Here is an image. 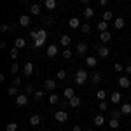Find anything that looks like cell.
<instances>
[{"instance_id":"cell-1","label":"cell","mask_w":131,"mask_h":131,"mask_svg":"<svg viewBox=\"0 0 131 131\" xmlns=\"http://www.w3.org/2000/svg\"><path fill=\"white\" fill-rule=\"evenodd\" d=\"M46 39H47V31L44 30V28L37 30V39L33 40V47H35V49L42 47V46H44V42H46Z\"/></svg>"},{"instance_id":"cell-2","label":"cell","mask_w":131,"mask_h":131,"mask_svg":"<svg viewBox=\"0 0 131 131\" xmlns=\"http://www.w3.org/2000/svg\"><path fill=\"white\" fill-rule=\"evenodd\" d=\"M86 81H88V72L86 70H79L75 73V84H77V86L86 84Z\"/></svg>"},{"instance_id":"cell-3","label":"cell","mask_w":131,"mask_h":131,"mask_svg":"<svg viewBox=\"0 0 131 131\" xmlns=\"http://www.w3.org/2000/svg\"><path fill=\"white\" fill-rule=\"evenodd\" d=\"M56 89V81H52V79H46L44 81V91H47V93H54Z\"/></svg>"},{"instance_id":"cell-4","label":"cell","mask_w":131,"mask_h":131,"mask_svg":"<svg viewBox=\"0 0 131 131\" xmlns=\"http://www.w3.org/2000/svg\"><path fill=\"white\" fill-rule=\"evenodd\" d=\"M54 119L58 122H67L68 121V112L67 110H58L56 114H54Z\"/></svg>"},{"instance_id":"cell-5","label":"cell","mask_w":131,"mask_h":131,"mask_svg":"<svg viewBox=\"0 0 131 131\" xmlns=\"http://www.w3.org/2000/svg\"><path fill=\"white\" fill-rule=\"evenodd\" d=\"M28 103V94H18L16 96V105L18 107H25Z\"/></svg>"},{"instance_id":"cell-6","label":"cell","mask_w":131,"mask_h":131,"mask_svg":"<svg viewBox=\"0 0 131 131\" xmlns=\"http://www.w3.org/2000/svg\"><path fill=\"white\" fill-rule=\"evenodd\" d=\"M19 25H21V26H25V28H26V26H30V25H31L30 14H23V16L19 18Z\"/></svg>"},{"instance_id":"cell-7","label":"cell","mask_w":131,"mask_h":131,"mask_svg":"<svg viewBox=\"0 0 131 131\" xmlns=\"http://www.w3.org/2000/svg\"><path fill=\"white\" fill-rule=\"evenodd\" d=\"M110 39H112V33H110L108 30H107V31H101V33H100L101 44H108V42H110Z\"/></svg>"},{"instance_id":"cell-8","label":"cell","mask_w":131,"mask_h":131,"mask_svg":"<svg viewBox=\"0 0 131 131\" xmlns=\"http://www.w3.org/2000/svg\"><path fill=\"white\" fill-rule=\"evenodd\" d=\"M14 47H18V49H25V47H26V39H25V37H18V39L14 40Z\"/></svg>"},{"instance_id":"cell-9","label":"cell","mask_w":131,"mask_h":131,"mask_svg":"<svg viewBox=\"0 0 131 131\" xmlns=\"http://www.w3.org/2000/svg\"><path fill=\"white\" fill-rule=\"evenodd\" d=\"M68 26H70L72 30H77L82 25H81V21H79V18H70V19H68Z\"/></svg>"},{"instance_id":"cell-10","label":"cell","mask_w":131,"mask_h":131,"mask_svg":"<svg viewBox=\"0 0 131 131\" xmlns=\"http://www.w3.org/2000/svg\"><path fill=\"white\" fill-rule=\"evenodd\" d=\"M46 54H47L49 58H54V56L58 54V46H56V44H51L49 47H47V52H46Z\"/></svg>"},{"instance_id":"cell-11","label":"cell","mask_w":131,"mask_h":131,"mask_svg":"<svg viewBox=\"0 0 131 131\" xmlns=\"http://www.w3.org/2000/svg\"><path fill=\"white\" fill-rule=\"evenodd\" d=\"M117 84L121 86L122 89H128V88H129V86H131V81H129V77H121Z\"/></svg>"},{"instance_id":"cell-12","label":"cell","mask_w":131,"mask_h":131,"mask_svg":"<svg viewBox=\"0 0 131 131\" xmlns=\"http://www.w3.org/2000/svg\"><path fill=\"white\" fill-rule=\"evenodd\" d=\"M108 54H110V49L107 46H101L100 49H98V56L100 58H108Z\"/></svg>"},{"instance_id":"cell-13","label":"cell","mask_w":131,"mask_h":131,"mask_svg":"<svg viewBox=\"0 0 131 131\" xmlns=\"http://www.w3.org/2000/svg\"><path fill=\"white\" fill-rule=\"evenodd\" d=\"M23 72H25V75H26V77H30L31 73H33V63H30V61H28V63H25Z\"/></svg>"},{"instance_id":"cell-14","label":"cell","mask_w":131,"mask_h":131,"mask_svg":"<svg viewBox=\"0 0 131 131\" xmlns=\"http://www.w3.org/2000/svg\"><path fill=\"white\" fill-rule=\"evenodd\" d=\"M44 5H46L47 10H54L56 5H58V2H56V0H44Z\"/></svg>"},{"instance_id":"cell-15","label":"cell","mask_w":131,"mask_h":131,"mask_svg":"<svg viewBox=\"0 0 131 131\" xmlns=\"http://www.w3.org/2000/svg\"><path fill=\"white\" fill-rule=\"evenodd\" d=\"M40 122H42V117L39 115V114H33V115L30 117V124L31 126H39Z\"/></svg>"},{"instance_id":"cell-16","label":"cell","mask_w":131,"mask_h":131,"mask_svg":"<svg viewBox=\"0 0 131 131\" xmlns=\"http://www.w3.org/2000/svg\"><path fill=\"white\" fill-rule=\"evenodd\" d=\"M70 42H72V39L68 37V35H61V37H60V44L63 46V47H68Z\"/></svg>"},{"instance_id":"cell-17","label":"cell","mask_w":131,"mask_h":131,"mask_svg":"<svg viewBox=\"0 0 131 131\" xmlns=\"http://www.w3.org/2000/svg\"><path fill=\"white\" fill-rule=\"evenodd\" d=\"M81 101H82L81 96H77V94H75L72 100H68V105H70V107H81Z\"/></svg>"},{"instance_id":"cell-18","label":"cell","mask_w":131,"mask_h":131,"mask_svg":"<svg viewBox=\"0 0 131 131\" xmlns=\"http://www.w3.org/2000/svg\"><path fill=\"white\" fill-rule=\"evenodd\" d=\"M82 14H84L86 19H91V18L94 16V9H93V7H86V9L82 10Z\"/></svg>"},{"instance_id":"cell-19","label":"cell","mask_w":131,"mask_h":131,"mask_svg":"<svg viewBox=\"0 0 131 131\" xmlns=\"http://www.w3.org/2000/svg\"><path fill=\"white\" fill-rule=\"evenodd\" d=\"M86 65L94 68V67L98 65V60H96V56H88V58H86Z\"/></svg>"},{"instance_id":"cell-20","label":"cell","mask_w":131,"mask_h":131,"mask_svg":"<svg viewBox=\"0 0 131 131\" xmlns=\"http://www.w3.org/2000/svg\"><path fill=\"white\" fill-rule=\"evenodd\" d=\"M124 25H126V23H124V18H115V19H114V26H115L117 30L124 28Z\"/></svg>"},{"instance_id":"cell-21","label":"cell","mask_w":131,"mask_h":131,"mask_svg":"<svg viewBox=\"0 0 131 131\" xmlns=\"http://www.w3.org/2000/svg\"><path fill=\"white\" fill-rule=\"evenodd\" d=\"M7 93H9L10 96H18V94H19V88L12 84V86H9V88H7Z\"/></svg>"},{"instance_id":"cell-22","label":"cell","mask_w":131,"mask_h":131,"mask_svg":"<svg viewBox=\"0 0 131 131\" xmlns=\"http://www.w3.org/2000/svg\"><path fill=\"white\" fill-rule=\"evenodd\" d=\"M63 96H65V98H67V100H72V98H73V96H75V91L72 89V88H67V89L63 91Z\"/></svg>"},{"instance_id":"cell-23","label":"cell","mask_w":131,"mask_h":131,"mask_svg":"<svg viewBox=\"0 0 131 131\" xmlns=\"http://www.w3.org/2000/svg\"><path fill=\"white\" fill-rule=\"evenodd\" d=\"M96 28H98V31H100V33H101V31H107V30H108V23H107V21H103V19H101L100 23L96 25Z\"/></svg>"},{"instance_id":"cell-24","label":"cell","mask_w":131,"mask_h":131,"mask_svg":"<svg viewBox=\"0 0 131 131\" xmlns=\"http://www.w3.org/2000/svg\"><path fill=\"white\" fill-rule=\"evenodd\" d=\"M121 112H122V115H129L131 114V103H122Z\"/></svg>"},{"instance_id":"cell-25","label":"cell","mask_w":131,"mask_h":131,"mask_svg":"<svg viewBox=\"0 0 131 131\" xmlns=\"http://www.w3.org/2000/svg\"><path fill=\"white\" fill-rule=\"evenodd\" d=\"M110 101L112 103H119V101H121V93H119V91H114L110 94Z\"/></svg>"},{"instance_id":"cell-26","label":"cell","mask_w":131,"mask_h":131,"mask_svg":"<svg viewBox=\"0 0 131 131\" xmlns=\"http://www.w3.org/2000/svg\"><path fill=\"white\" fill-rule=\"evenodd\" d=\"M86 51H88V44H86V42H79V44H77V52L86 54Z\"/></svg>"},{"instance_id":"cell-27","label":"cell","mask_w":131,"mask_h":131,"mask_svg":"<svg viewBox=\"0 0 131 131\" xmlns=\"http://www.w3.org/2000/svg\"><path fill=\"white\" fill-rule=\"evenodd\" d=\"M108 126H110L112 129H117V128L121 126V121H119V119H114V117H110V121H108Z\"/></svg>"},{"instance_id":"cell-28","label":"cell","mask_w":131,"mask_h":131,"mask_svg":"<svg viewBox=\"0 0 131 131\" xmlns=\"http://www.w3.org/2000/svg\"><path fill=\"white\" fill-rule=\"evenodd\" d=\"M30 14H33V16H39L40 14V5L39 4H33L30 7Z\"/></svg>"},{"instance_id":"cell-29","label":"cell","mask_w":131,"mask_h":131,"mask_svg":"<svg viewBox=\"0 0 131 131\" xmlns=\"http://www.w3.org/2000/svg\"><path fill=\"white\" fill-rule=\"evenodd\" d=\"M91 81L94 82V84H100V82H101V73H100V72H93V75H91Z\"/></svg>"},{"instance_id":"cell-30","label":"cell","mask_w":131,"mask_h":131,"mask_svg":"<svg viewBox=\"0 0 131 131\" xmlns=\"http://www.w3.org/2000/svg\"><path fill=\"white\" fill-rule=\"evenodd\" d=\"M49 103L51 105H58V103H60V96L54 94V93H51L49 94Z\"/></svg>"},{"instance_id":"cell-31","label":"cell","mask_w":131,"mask_h":131,"mask_svg":"<svg viewBox=\"0 0 131 131\" xmlns=\"http://www.w3.org/2000/svg\"><path fill=\"white\" fill-rule=\"evenodd\" d=\"M94 126H103V124H105V117H103V115H94Z\"/></svg>"},{"instance_id":"cell-32","label":"cell","mask_w":131,"mask_h":131,"mask_svg":"<svg viewBox=\"0 0 131 131\" xmlns=\"http://www.w3.org/2000/svg\"><path fill=\"white\" fill-rule=\"evenodd\" d=\"M112 19H114V14H112V10H105V12H103V21L110 23Z\"/></svg>"},{"instance_id":"cell-33","label":"cell","mask_w":131,"mask_h":131,"mask_svg":"<svg viewBox=\"0 0 131 131\" xmlns=\"http://www.w3.org/2000/svg\"><path fill=\"white\" fill-rule=\"evenodd\" d=\"M72 54H73V52H72V51L68 49V47H65V49H63V52H61V56H63L65 60H70V58H72Z\"/></svg>"},{"instance_id":"cell-34","label":"cell","mask_w":131,"mask_h":131,"mask_svg":"<svg viewBox=\"0 0 131 131\" xmlns=\"http://www.w3.org/2000/svg\"><path fill=\"white\" fill-rule=\"evenodd\" d=\"M96 98H98L100 101H103L105 98H107V93H105L103 89H98V91H96Z\"/></svg>"},{"instance_id":"cell-35","label":"cell","mask_w":131,"mask_h":131,"mask_svg":"<svg viewBox=\"0 0 131 131\" xmlns=\"http://www.w3.org/2000/svg\"><path fill=\"white\" fill-rule=\"evenodd\" d=\"M5 131H18V122H9L5 126Z\"/></svg>"},{"instance_id":"cell-36","label":"cell","mask_w":131,"mask_h":131,"mask_svg":"<svg viewBox=\"0 0 131 131\" xmlns=\"http://www.w3.org/2000/svg\"><path fill=\"white\" fill-rule=\"evenodd\" d=\"M81 31L84 33V35H89V33H91V25H88V23H86V25H82Z\"/></svg>"},{"instance_id":"cell-37","label":"cell","mask_w":131,"mask_h":131,"mask_svg":"<svg viewBox=\"0 0 131 131\" xmlns=\"http://www.w3.org/2000/svg\"><path fill=\"white\" fill-rule=\"evenodd\" d=\"M0 31H2V33L10 31V25H9V23H2V25H0Z\"/></svg>"},{"instance_id":"cell-38","label":"cell","mask_w":131,"mask_h":131,"mask_svg":"<svg viewBox=\"0 0 131 131\" xmlns=\"http://www.w3.org/2000/svg\"><path fill=\"white\" fill-rule=\"evenodd\" d=\"M110 117H114V119H121V117H122L121 108H119V110H112V112H110Z\"/></svg>"},{"instance_id":"cell-39","label":"cell","mask_w":131,"mask_h":131,"mask_svg":"<svg viewBox=\"0 0 131 131\" xmlns=\"http://www.w3.org/2000/svg\"><path fill=\"white\" fill-rule=\"evenodd\" d=\"M44 98V91H35V94H33V100L35 101H40Z\"/></svg>"},{"instance_id":"cell-40","label":"cell","mask_w":131,"mask_h":131,"mask_svg":"<svg viewBox=\"0 0 131 131\" xmlns=\"http://www.w3.org/2000/svg\"><path fill=\"white\" fill-rule=\"evenodd\" d=\"M98 108H100V110H108V103H107V101L103 100V101H100V103H98Z\"/></svg>"},{"instance_id":"cell-41","label":"cell","mask_w":131,"mask_h":131,"mask_svg":"<svg viewBox=\"0 0 131 131\" xmlns=\"http://www.w3.org/2000/svg\"><path fill=\"white\" fill-rule=\"evenodd\" d=\"M25 94H35V89H33L31 84H28V86L25 88Z\"/></svg>"},{"instance_id":"cell-42","label":"cell","mask_w":131,"mask_h":131,"mask_svg":"<svg viewBox=\"0 0 131 131\" xmlns=\"http://www.w3.org/2000/svg\"><path fill=\"white\" fill-rule=\"evenodd\" d=\"M18 54H19V49H18V47H12V49H10V58H12V60H16Z\"/></svg>"},{"instance_id":"cell-43","label":"cell","mask_w":131,"mask_h":131,"mask_svg":"<svg viewBox=\"0 0 131 131\" xmlns=\"http://www.w3.org/2000/svg\"><path fill=\"white\" fill-rule=\"evenodd\" d=\"M18 72H19V65L18 63H12L10 65V73H18Z\"/></svg>"},{"instance_id":"cell-44","label":"cell","mask_w":131,"mask_h":131,"mask_svg":"<svg viewBox=\"0 0 131 131\" xmlns=\"http://www.w3.org/2000/svg\"><path fill=\"white\" fill-rule=\"evenodd\" d=\"M58 79H60V81H65V79H67V70H60L58 72Z\"/></svg>"},{"instance_id":"cell-45","label":"cell","mask_w":131,"mask_h":131,"mask_svg":"<svg viewBox=\"0 0 131 131\" xmlns=\"http://www.w3.org/2000/svg\"><path fill=\"white\" fill-rule=\"evenodd\" d=\"M12 84H14V86H18V88H19L21 84H23V79H21V77H14V79H12Z\"/></svg>"},{"instance_id":"cell-46","label":"cell","mask_w":131,"mask_h":131,"mask_svg":"<svg viewBox=\"0 0 131 131\" xmlns=\"http://www.w3.org/2000/svg\"><path fill=\"white\" fill-rule=\"evenodd\" d=\"M114 70H115V72H122V70H124V67H122L121 63H114Z\"/></svg>"},{"instance_id":"cell-47","label":"cell","mask_w":131,"mask_h":131,"mask_svg":"<svg viewBox=\"0 0 131 131\" xmlns=\"http://www.w3.org/2000/svg\"><path fill=\"white\" fill-rule=\"evenodd\" d=\"M30 37L35 40V39H37V30H31V31H30Z\"/></svg>"},{"instance_id":"cell-48","label":"cell","mask_w":131,"mask_h":131,"mask_svg":"<svg viewBox=\"0 0 131 131\" xmlns=\"http://www.w3.org/2000/svg\"><path fill=\"white\" fill-rule=\"evenodd\" d=\"M124 70H126L128 75H131V65H126V67H124Z\"/></svg>"},{"instance_id":"cell-49","label":"cell","mask_w":131,"mask_h":131,"mask_svg":"<svg viewBox=\"0 0 131 131\" xmlns=\"http://www.w3.org/2000/svg\"><path fill=\"white\" fill-rule=\"evenodd\" d=\"M0 49H7V42H5V40L0 42Z\"/></svg>"},{"instance_id":"cell-50","label":"cell","mask_w":131,"mask_h":131,"mask_svg":"<svg viewBox=\"0 0 131 131\" xmlns=\"http://www.w3.org/2000/svg\"><path fill=\"white\" fill-rule=\"evenodd\" d=\"M108 4V0H100V5H107Z\"/></svg>"},{"instance_id":"cell-51","label":"cell","mask_w":131,"mask_h":131,"mask_svg":"<svg viewBox=\"0 0 131 131\" xmlns=\"http://www.w3.org/2000/svg\"><path fill=\"white\" fill-rule=\"evenodd\" d=\"M73 131H82V129H81V126H73Z\"/></svg>"},{"instance_id":"cell-52","label":"cell","mask_w":131,"mask_h":131,"mask_svg":"<svg viewBox=\"0 0 131 131\" xmlns=\"http://www.w3.org/2000/svg\"><path fill=\"white\" fill-rule=\"evenodd\" d=\"M81 2H82V4H88V2H89V0H81Z\"/></svg>"},{"instance_id":"cell-53","label":"cell","mask_w":131,"mask_h":131,"mask_svg":"<svg viewBox=\"0 0 131 131\" xmlns=\"http://www.w3.org/2000/svg\"><path fill=\"white\" fill-rule=\"evenodd\" d=\"M21 2H28V0H21Z\"/></svg>"},{"instance_id":"cell-54","label":"cell","mask_w":131,"mask_h":131,"mask_svg":"<svg viewBox=\"0 0 131 131\" xmlns=\"http://www.w3.org/2000/svg\"><path fill=\"white\" fill-rule=\"evenodd\" d=\"M119 2H126V0H119Z\"/></svg>"},{"instance_id":"cell-55","label":"cell","mask_w":131,"mask_h":131,"mask_svg":"<svg viewBox=\"0 0 131 131\" xmlns=\"http://www.w3.org/2000/svg\"><path fill=\"white\" fill-rule=\"evenodd\" d=\"M129 121H131V114H129Z\"/></svg>"},{"instance_id":"cell-56","label":"cell","mask_w":131,"mask_h":131,"mask_svg":"<svg viewBox=\"0 0 131 131\" xmlns=\"http://www.w3.org/2000/svg\"><path fill=\"white\" fill-rule=\"evenodd\" d=\"M129 100H131V93H129Z\"/></svg>"},{"instance_id":"cell-57","label":"cell","mask_w":131,"mask_h":131,"mask_svg":"<svg viewBox=\"0 0 131 131\" xmlns=\"http://www.w3.org/2000/svg\"><path fill=\"white\" fill-rule=\"evenodd\" d=\"M88 131H93V129H88Z\"/></svg>"}]
</instances>
